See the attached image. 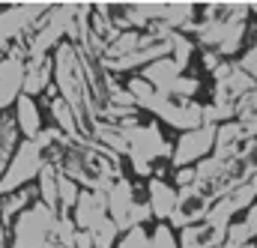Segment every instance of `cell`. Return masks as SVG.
Returning <instances> with one entry per match:
<instances>
[{
    "label": "cell",
    "instance_id": "obj_8",
    "mask_svg": "<svg viewBox=\"0 0 257 248\" xmlns=\"http://www.w3.org/2000/svg\"><path fill=\"white\" fill-rule=\"evenodd\" d=\"M177 200H180V191H177V186L171 180H162V177H150L147 180L144 203H147V209H150L156 224H168L171 221V215L177 212Z\"/></svg>",
    "mask_w": 257,
    "mask_h": 248
},
{
    "label": "cell",
    "instance_id": "obj_16",
    "mask_svg": "<svg viewBox=\"0 0 257 248\" xmlns=\"http://www.w3.org/2000/svg\"><path fill=\"white\" fill-rule=\"evenodd\" d=\"M200 63H203V69L212 75L215 69H218V63H221V57L215 54V51H200Z\"/></svg>",
    "mask_w": 257,
    "mask_h": 248
},
{
    "label": "cell",
    "instance_id": "obj_11",
    "mask_svg": "<svg viewBox=\"0 0 257 248\" xmlns=\"http://www.w3.org/2000/svg\"><path fill=\"white\" fill-rule=\"evenodd\" d=\"M54 84V66L51 57L45 60H24V84H21V93L30 96V99H39L51 90Z\"/></svg>",
    "mask_w": 257,
    "mask_h": 248
},
{
    "label": "cell",
    "instance_id": "obj_13",
    "mask_svg": "<svg viewBox=\"0 0 257 248\" xmlns=\"http://www.w3.org/2000/svg\"><path fill=\"white\" fill-rule=\"evenodd\" d=\"M78 194H81V186H78L75 180H69L66 174L57 171V206H60V212L72 215V206H75Z\"/></svg>",
    "mask_w": 257,
    "mask_h": 248
},
{
    "label": "cell",
    "instance_id": "obj_3",
    "mask_svg": "<svg viewBox=\"0 0 257 248\" xmlns=\"http://www.w3.org/2000/svg\"><path fill=\"white\" fill-rule=\"evenodd\" d=\"M105 203H108V218L120 227V233L135 230V227H150V221H153L147 203L138 194V186L132 180H126V177H117L108 186Z\"/></svg>",
    "mask_w": 257,
    "mask_h": 248
},
{
    "label": "cell",
    "instance_id": "obj_9",
    "mask_svg": "<svg viewBox=\"0 0 257 248\" xmlns=\"http://www.w3.org/2000/svg\"><path fill=\"white\" fill-rule=\"evenodd\" d=\"M108 218V203H105V194L102 191H90V188H81L75 206H72V221H75V230H84L90 233L99 221Z\"/></svg>",
    "mask_w": 257,
    "mask_h": 248
},
{
    "label": "cell",
    "instance_id": "obj_12",
    "mask_svg": "<svg viewBox=\"0 0 257 248\" xmlns=\"http://www.w3.org/2000/svg\"><path fill=\"white\" fill-rule=\"evenodd\" d=\"M18 141H21V135H18L15 123H12V114L6 111V114L0 117V177H3V168H6V162L12 159V153H15Z\"/></svg>",
    "mask_w": 257,
    "mask_h": 248
},
{
    "label": "cell",
    "instance_id": "obj_1",
    "mask_svg": "<svg viewBox=\"0 0 257 248\" xmlns=\"http://www.w3.org/2000/svg\"><path fill=\"white\" fill-rule=\"evenodd\" d=\"M51 66H54V90H57V99H63L66 108L75 114L81 132L90 138V129L99 120V111L102 108L93 99V90H90L87 69H84L78 45L60 42L54 48V54H51Z\"/></svg>",
    "mask_w": 257,
    "mask_h": 248
},
{
    "label": "cell",
    "instance_id": "obj_4",
    "mask_svg": "<svg viewBox=\"0 0 257 248\" xmlns=\"http://www.w3.org/2000/svg\"><path fill=\"white\" fill-rule=\"evenodd\" d=\"M42 168H45V156H42L39 144L36 141H18V147H15V153L6 162L3 177H0V197H6L18 188L33 186Z\"/></svg>",
    "mask_w": 257,
    "mask_h": 248
},
{
    "label": "cell",
    "instance_id": "obj_6",
    "mask_svg": "<svg viewBox=\"0 0 257 248\" xmlns=\"http://www.w3.org/2000/svg\"><path fill=\"white\" fill-rule=\"evenodd\" d=\"M212 144H215V126H197L189 132H180L177 141L171 144V168H194L197 162L212 156Z\"/></svg>",
    "mask_w": 257,
    "mask_h": 248
},
{
    "label": "cell",
    "instance_id": "obj_15",
    "mask_svg": "<svg viewBox=\"0 0 257 248\" xmlns=\"http://www.w3.org/2000/svg\"><path fill=\"white\" fill-rule=\"evenodd\" d=\"M114 248H150V227H135L126 230Z\"/></svg>",
    "mask_w": 257,
    "mask_h": 248
},
{
    "label": "cell",
    "instance_id": "obj_7",
    "mask_svg": "<svg viewBox=\"0 0 257 248\" xmlns=\"http://www.w3.org/2000/svg\"><path fill=\"white\" fill-rule=\"evenodd\" d=\"M21 84H24V51L21 45H15L0 57V117L21 96Z\"/></svg>",
    "mask_w": 257,
    "mask_h": 248
},
{
    "label": "cell",
    "instance_id": "obj_14",
    "mask_svg": "<svg viewBox=\"0 0 257 248\" xmlns=\"http://www.w3.org/2000/svg\"><path fill=\"white\" fill-rule=\"evenodd\" d=\"M150 248H177V233L168 224H153L150 227Z\"/></svg>",
    "mask_w": 257,
    "mask_h": 248
},
{
    "label": "cell",
    "instance_id": "obj_2",
    "mask_svg": "<svg viewBox=\"0 0 257 248\" xmlns=\"http://www.w3.org/2000/svg\"><path fill=\"white\" fill-rule=\"evenodd\" d=\"M54 209H48L45 203H39V197L12 218V224L6 227V248H51L54 239V224H57Z\"/></svg>",
    "mask_w": 257,
    "mask_h": 248
},
{
    "label": "cell",
    "instance_id": "obj_5",
    "mask_svg": "<svg viewBox=\"0 0 257 248\" xmlns=\"http://www.w3.org/2000/svg\"><path fill=\"white\" fill-rule=\"evenodd\" d=\"M51 9V3H15L0 9V51H9L27 39V33L39 24V18Z\"/></svg>",
    "mask_w": 257,
    "mask_h": 248
},
{
    "label": "cell",
    "instance_id": "obj_10",
    "mask_svg": "<svg viewBox=\"0 0 257 248\" xmlns=\"http://www.w3.org/2000/svg\"><path fill=\"white\" fill-rule=\"evenodd\" d=\"M9 114H12V123H15V129H18L21 141H36V138H39V132L45 129V120H42V105H39L36 99L24 96V93L12 102Z\"/></svg>",
    "mask_w": 257,
    "mask_h": 248
}]
</instances>
